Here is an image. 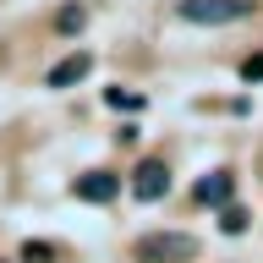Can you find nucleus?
<instances>
[{"instance_id":"0eeeda50","label":"nucleus","mask_w":263,"mask_h":263,"mask_svg":"<svg viewBox=\"0 0 263 263\" xmlns=\"http://www.w3.org/2000/svg\"><path fill=\"white\" fill-rule=\"evenodd\" d=\"M104 104H110V110H143V93H121V88H110Z\"/></svg>"},{"instance_id":"9d476101","label":"nucleus","mask_w":263,"mask_h":263,"mask_svg":"<svg viewBox=\"0 0 263 263\" xmlns=\"http://www.w3.org/2000/svg\"><path fill=\"white\" fill-rule=\"evenodd\" d=\"M22 263H49V241H28L22 247Z\"/></svg>"},{"instance_id":"20e7f679","label":"nucleus","mask_w":263,"mask_h":263,"mask_svg":"<svg viewBox=\"0 0 263 263\" xmlns=\"http://www.w3.org/2000/svg\"><path fill=\"white\" fill-rule=\"evenodd\" d=\"M88 71H93V55H88V49H77V55H66V61L49 66L44 82H49V88H71V82H82Z\"/></svg>"},{"instance_id":"6e6552de","label":"nucleus","mask_w":263,"mask_h":263,"mask_svg":"<svg viewBox=\"0 0 263 263\" xmlns=\"http://www.w3.org/2000/svg\"><path fill=\"white\" fill-rule=\"evenodd\" d=\"M219 230H225V236H241V230H247V214L241 209H225V214H219Z\"/></svg>"},{"instance_id":"f03ea898","label":"nucleus","mask_w":263,"mask_h":263,"mask_svg":"<svg viewBox=\"0 0 263 263\" xmlns=\"http://www.w3.org/2000/svg\"><path fill=\"white\" fill-rule=\"evenodd\" d=\"M176 16H181V22H209V28H219V22L252 16V0H181Z\"/></svg>"},{"instance_id":"7ed1b4c3","label":"nucleus","mask_w":263,"mask_h":263,"mask_svg":"<svg viewBox=\"0 0 263 263\" xmlns=\"http://www.w3.org/2000/svg\"><path fill=\"white\" fill-rule=\"evenodd\" d=\"M164 192H170V170H164V159H143V164H137V176H132V197L159 203Z\"/></svg>"},{"instance_id":"423d86ee","label":"nucleus","mask_w":263,"mask_h":263,"mask_svg":"<svg viewBox=\"0 0 263 263\" xmlns=\"http://www.w3.org/2000/svg\"><path fill=\"white\" fill-rule=\"evenodd\" d=\"M230 192H236L230 170H214V176L197 181V203H209V209H230Z\"/></svg>"},{"instance_id":"f257e3e1","label":"nucleus","mask_w":263,"mask_h":263,"mask_svg":"<svg viewBox=\"0 0 263 263\" xmlns=\"http://www.w3.org/2000/svg\"><path fill=\"white\" fill-rule=\"evenodd\" d=\"M137 258L143 263H192L197 241L181 236V230H159V236H143V241H137Z\"/></svg>"},{"instance_id":"9b49d317","label":"nucleus","mask_w":263,"mask_h":263,"mask_svg":"<svg viewBox=\"0 0 263 263\" xmlns=\"http://www.w3.org/2000/svg\"><path fill=\"white\" fill-rule=\"evenodd\" d=\"M241 77L247 82H263V55H247V61H241Z\"/></svg>"},{"instance_id":"1a4fd4ad","label":"nucleus","mask_w":263,"mask_h":263,"mask_svg":"<svg viewBox=\"0 0 263 263\" xmlns=\"http://www.w3.org/2000/svg\"><path fill=\"white\" fill-rule=\"evenodd\" d=\"M82 22H88V11H82V6H66V11H61V33H77Z\"/></svg>"},{"instance_id":"39448f33","label":"nucleus","mask_w":263,"mask_h":263,"mask_svg":"<svg viewBox=\"0 0 263 263\" xmlns=\"http://www.w3.org/2000/svg\"><path fill=\"white\" fill-rule=\"evenodd\" d=\"M71 192L82 197V203H110L115 192H121V181L110 176V170H88V176H77V186Z\"/></svg>"}]
</instances>
